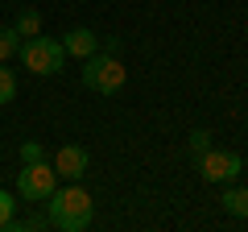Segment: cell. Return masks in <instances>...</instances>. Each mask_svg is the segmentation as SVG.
I'll list each match as a JSON object with an SVG mask.
<instances>
[{
    "label": "cell",
    "instance_id": "5b68a950",
    "mask_svg": "<svg viewBox=\"0 0 248 232\" xmlns=\"http://www.w3.org/2000/svg\"><path fill=\"white\" fill-rule=\"evenodd\" d=\"M240 170H244V158L236 149H207L199 153V174L207 182H232L240 179Z\"/></svg>",
    "mask_w": 248,
    "mask_h": 232
},
{
    "label": "cell",
    "instance_id": "5bb4252c",
    "mask_svg": "<svg viewBox=\"0 0 248 232\" xmlns=\"http://www.w3.org/2000/svg\"><path fill=\"white\" fill-rule=\"evenodd\" d=\"M190 149H195V158L207 153L211 149V133H207V129H195V133H190Z\"/></svg>",
    "mask_w": 248,
    "mask_h": 232
},
{
    "label": "cell",
    "instance_id": "9c48e42d",
    "mask_svg": "<svg viewBox=\"0 0 248 232\" xmlns=\"http://www.w3.org/2000/svg\"><path fill=\"white\" fill-rule=\"evenodd\" d=\"M13 29H17L21 37H37V33H42V13H37V9H21Z\"/></svg>",
    "mask_w": 248,
    "mask_h": 232
},
{
    "label": "cell",
    "instance_id": "4fadbf2b",
    "mask_svg": "<svg viewBox=\"0 0 248 232\" xmlns=\"http://www.w3.org/2000/svg\"><path fill=\"white\" fill-rule=\"evenodd\" d=\"M13 212H17L13 195H9V191H0V228H9V224H13Z\"/></svg>",
    "mask_w": 248,
    "mask_h": 232
},
{
    "label": "cell",
    "instance_id": "30bf717a",
    "mask_svg": "<svg viewBox=\"0 0 248 232\" xmlns=\"http://www.w3.org/2000/svg\"><path fill=\"white\" fill-rule=\"evenodd\" d=\"M17 46H21V33L13 25H0V63H9L13 54H17Z\"/></svg>",
    "mask_w": 248,
    "mask_h": 232
},
{
    "label": "cell",
    "instance_id": "6da1fadb",
    "mask_svg": "<svg viewBox=\"0 0 248 232\" xmlns=\"http://www.w3.org/2000/svg\"><path fill=\"white\" fill-rule=\"evenodd\" d=\"M91 212H95V203H91V195L79 187V182H71V187H54V195L46 199V215H50V228L58 232H83L91 224Z\"/></svg>",
    "mask_w": 248,
    "mask_h": 232
},
{
    "label": "cell",
    "instance_id": "ba28073f",
    "mask_svg": "<svg viewBox=\"0 0 248 232\" xmlns=\"http://www.w3.org/2000/svg\"><path fill=\"white\" fill-rule=\"evenodd\" d=\"M219 203H223L228 215H240V220H244V215H248V187H228Z\"/></svg>",
    "mask_w": 248,
    "mask_h": 232
},
{
    "label": "cell",
    "instance_id": "9a60e30c",
    "mask_svg": "<svg viewBox=\"0 0 248 232\" xmlns=\"http://www.w3.org/2000/svg\"><path fill=\"white\" fill-rule=\"evenodd\" d=\"M21 162H46V149L37 141H25L21 145Z\"/></svg>",
    "mask_w": 248,
    "mask_h": 232
},
{
    "label": "cell",
    "instance_id": "52a82bcc",
    "mask_svg": "<svg viewBox=\"0 0 248 232\" xmlns=\"http://www.w3.org/2000/svg\"><path fill=\"white\" fill-rule=\"evenodd\" d=\"M62 50L75 54V58H91V54L99 50V37L91 33V29H83V25H79V29H71V33L62 37Z\"/></svg>",
    "mask_w": 248,
    "mask_h": 232
},
{
    "label": "cell",
    "instance_id": "8992f818",
    "mask_svg": "<svg viewBox=\"0 0 248 232\" xmlns=\"http://www.w3.org/2000/svg\"><path fill=\"white\" fill-rule=\"evenodd\" d=\"M54 170H58V179L79 182L83 174H87V149H83V145H62V149L54 153Z\"/></svg>",
    "mask_w": 248,
    "mask_h": 232
},
{
    "label": "cell",
    "instance_id": "3957f363",
    "mask_svg": "<svg viewBox=\"0 0 248 232\" xmlns=\"http://www.w3.org/2000/svg\"><path fill=\"white\" fill-rule=\"evenodd\" d=\"M17 58L25 63V71L33 75H58L62 63H66V50H62V42H54V37H25V42L17 46Z\"/></svg>",
    "mask_w": 248,
    "mask_h": 232
},
{
    "label": "cell",
    "instance_id": "277c9868",
    "mask_svg": "<svg viewBox=\"0 0 248 232\" xmlns=\"http://www.w3.org/2000/svg\"><path fill=\"white\" fill-rule=\"evenodd\" d=\"M58 187V170L46 166V162H25V170L17 174V195L25 203H46Z\"/></svg>",
    "mask_w": 248,
    "mask_h": 232
},
{
    "label": "cell",
    "instance_id": "2e32d148",
    "mask_svg": "<svg viewBox=\"0 0 248 232\" xmlns=\"http://www.w3.org/2000/svg\"><path fill=\"white\" fill-rule=\"evenodd\" d=\"M99 50H108V54H120V37H108V42H99Z\"/></svg>",
    "mask_w": 248,
    "mask_h": 232
},
{
    "label": "cell",
    "instance_id": "8fae6325",
    "mask_svg": "<svg viewBox=\"0 0 248 232\" xmlns=\"http://www.w3.org/2000/svg\"><path fill=\"white\" fill-rule=\"evenodd\" d=\"M17 99V79H13L9 63H0V104H13Z\"/></svg>",
    "mask_w": 248,
    "mask_h": 232
},
{
    "label": "cell",
    "instance_id": "7a4b0ae2",
    "mask_svg": "<svg viewBox=\"0 0 248 232\" xmlns=\"http://www.w3.org/2000/svg\"><path fill=\"white\" fill-rule=\"evenodd\" d=\"M124 79H128L124 63L116 54H108V50H95L87 58V66H83V87L99 91V96H116V91L124 87Z\"/></svg>",
    "mask_w": 248,
    "mask_h": 232
},
{
    "label": "cell",
    "instance_id": "7c38bea8",
    "mask_svg": "<svg viewBox=\"0 0 248 232\" xmlns=\"http://www.w3.org/2000/svg\"><path fill=\"white\" fill-rule=\"evenodd\" d=\"M9 228H21V232H33V228H50V215L33 212V215H25V220H17V215H13V224H9Z\"/></svg>",
    "mask_w": 248,
    "mask_h": 232
}]
</instances>
